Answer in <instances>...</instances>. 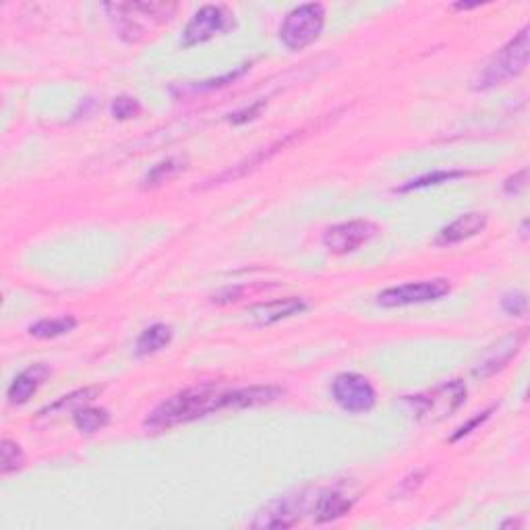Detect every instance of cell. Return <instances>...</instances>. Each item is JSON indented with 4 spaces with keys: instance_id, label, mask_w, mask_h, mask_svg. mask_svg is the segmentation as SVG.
Here are the masks:
<instances>
[{
    "instance_id": "1",
    "label": "cell",
    "mask_w": 530,
    "mask_h": 530,
    "mask_svg": "<svg viewBox=\"0 0 530 530\" xmlns=\"http://www.w3.org/2000/svg\"><path fill=\"white\" fill-rule=\"evenodd\" d=\"M228 411V390L216 384H201L176 392L147 414L144 429L147 433H164L176 427L193 423L212 412Z\"/></svg>"
},
{
    "instance_id": "2",
    "label": "cell",
    "mask_w": 530,
    "mask_h": 530,
    "mask_svg": "<svg viewBox=\"0 0 530 530\" xmlns=\"http://www.w3.org/2000/svg\"><path fill=\"white\" fill-rule=\"evenodd\" d=\"M104 11L112 19L119 36L137 44L174 17L176 4L170 3H108Z\"/></svg>"
},
{
    "instance_id": "3",
    "label": "cell",
    "mask_w": 530,
    "mask_h": 530,
    "mask_svg": "<svg viewBox=\"0 0 530 530\" xmlns=\"http://www.w3.org/2000/svg\"><path fill=\"white\" fill-rule=\"evenodd\" d=\"M528 25L516 33L512 40L501 46L491 58L482 65V69L473 77L471 87L474 92H489L495 87L508 84L509 79L518 77L526 69L530 57V38Z\"/></svg>"
},
{
    "instance_id": "4",
    "label": "cell",
    "mask_w": 530,
    "mask_h": 530,
    "mask_svg": "<svg viewBox=\"0 0 530 530\" xmlns=\"http://www.w3.org/2000/svg\"><path fill=\"white\" fill-rule=\"evenodd\" d=\"M404 402L411 406L419 423H441L466 402V384L460 379H452V382L441 384L429 392L406 396Z\"/></svg>"
},
{
    "instance_id": "5",
    "label": "cell",
    "mask_w": 530,
    "mask_h": 530,
    "mask_svg": "<svg viewBox=\"0 0 530 530\" xmlns=\"http://www.w3.org/2000/svg\"><path fill=\"white\" fill-rule=\"evenodd\" d=\"M325 27V6L319 3L298 4L292 9L280 25V42L290 52L305 50L315 44Z\"/></svg>"
},
{
    "instance_id": "6",
    "label": "cell",
    "mask_w": 530,
    "mask_h": 530,
    "mask_svg": "<svg viewBox=\"0 0 530 530\" xmlns=\"http://www.w3.org/2000/svg\"><path fill=\"white\" fill-rule=\"evenodd\" d=\"M452 292V282L447 278H431V280L406 282L400 287H390L377 295V305L384 309L411 307L446 298Z\"/></svg>"
},
{
    "instance_id": "7",
    "label": "cell",
    "mask_w": 530,
    "mask_h": 530,
    "mask_svg": "<svg viewBox=\"0 0 530 530\" xmlns=\"http://www.w3.org/2000/svg\"><path fill=\"white\" fill-rule=\"evenodd\" d=\"M331 400L349 414H365L373 411L377 392L361 373H340L330 385Z\"/></svg>"
},
{
    "instance_id": "8",
    "label": "cell",
    "mask_w": 530,
    "mask_h": 530,
    "mask_svg": "<svg viewBox=\"0 0 530 530\" xmlns=\"http://www.w3.org/2000/svg\"><path fill=\"white\" fill-rule=\"evenodd\" d=\"M234 27V15L222 4H206L191 17L182 30L181 46L182 49H193V46L206 44L216 36L230 31Z\"/></svg>"
},
{
    "instance_id": "9",
    "label": "cell",
    "mask_w": 530,
    "mask_h": 530,
    "mask_svg": "<svg viewBox=\"0 0 530 530\" xmlns=\"http://www.w3.org/2000/svg\"><path fill=\"white\" fill-rule=\"evenodd\" d=\"M309 508V489L298 493H288L265 504L255 518L249 522L251 528H292L303 520V512Z\"/></svg>"
},
{
    "instance_id": "10",
    "label": "cell",
    "mask_w": 530,
    "mask_h": 530,
    "mask_svg": "<svg viewBox=\"0 0 530 530\" xmlns=\"http://www.w3.org/2000/svg\"><path fill=\"white\" fill-rule=\"evenodd\" d=\"M379 234V226L371 220H349L325 228L322 236L323 247L331 255L355 253L365 244H369Z\"/></svg>"
},
{
    "instance_id": "11",
    "label": "cell",
    "mask_w": 530,
    "mask_h": 530,
    "mask_svg": "<svg viewBox=\"0 0 530 530\" xmlns=\"http://www.w3.org/2000/svg\"><path fill=\"white\" fill-rule=\"evenodd\" d=\"M311 127H303L298 128V131H292L288 135H284V137H280L278 141H274V144L265 146V147H260L257 152H253L251 155H247V158L236 162L234 166H230L224 170V172H220L217 176H214V179L208 181V185H203L201 189H208V187H216V185H224V182H234L239 179H244V176L253 172V170H257L260 166H263L265 162H269L274 155H278L280 152H284V149L290 147L292 144H296L298 139L305 137L307 135Z\"/></svg>"
},
{
    "instance_id": "12",
    "label": "cell",
    "mask_w": 530,
    "mask_h": 530,
    "mask_svg": "<svg viewBox=\"0 0 530 530\" xmlns=\"http://www.w3.org/2000/svg\"><path fill=\"white\" fill-rule=\"evenodd\" d=\"M526 338L528 330H518L508 334L506 338H501L499 342H495L491 349H487L485 355L479 358V363L473 367V377L487 379L493 377L495 373H499L501 369H506L509 361H512V358L522 350V346L526 344Z\"/></svg>"
},
{
    "instance_id": "13",
    "label": "cell",
    "mask_w": 530,
    "mask_h": 530,
    "mask_svg": "<svg viewBox=\"0 0 530 530\" xmlns=\"http://www.w3.org/2000/svg\"><path fill=\"white\" fill-rule=\"evenodd\" d=\"M309 309V303L301 296H287V298H274V301H265L251 307L249 315L257 325H274L284 319L296 317Z\"/></svg>"
},
{
    "instance_id": "14",
    "label": "cell",
    "mask_w": 530,
    "mask_h": 530,
    "mask_svg": "<svg viewBox=\"0 0 530 530\" xmlns=\"http://www.w3.org/2000/svg\"><path fill=\"white\" fill-rule=\"evenodd\" d=\"M487 222L489 217L482 212L462 214L456 220L447 224V226L441 228L433 243L437 244V247H452V244L464 243L468 239H473V236L481 234L482 230L487 228Z\"/></svg>"
},
{
    "instance_id": "15",
    "label": "cell",
    "mask_w": 530,
    "mask_h": 530,
    "mask_svg": "<svg viewBox=\"0 0 530 530\" xmlns=\"http://www.w3.org/2000/svg\"><path fill=\"white\" fill-rule=\"evenodd\" d=\"M50 377V367L44 363L30 365L23 369L19 375L13 379L9 390H6V400L11 406H23L30 402L40 387L46 384V379Z\"/></svg>"
},
{
    "instance_id": "16",
    "label": "cell",
    "mask_w": 530,
    "mask_h": 530,
    "mask_svg": "<svg viewBox=\"0 0 530 530\" xmlns=\"http://www.w3.org/2000/svg\"><path fill=\"white\" fill-rule=\"evenodd\" d=\"M352 501L349 495L336 489H328V491H317L314 498V506H311V514H314L315 525H325V522H334L342 518L352 509Z\"/></svg>"
},
{
    "instance_id": "17",
    "label": "cell",
    "mask_w": 530,
    "mask_h": 530,
    "mask_svg": "<svg viewBox=\"0 0 530 530\" xmlns=\"http://www.w3.org/2000/svg\"><path fill=\"white\" fill-rule=\"evenodd\" d=\"M174 331L168 323H154L141 331L137 342H135V355L137 357H152L155 352L164 350L172 342Z\"/></svg>"
},
{
    "instance_id": "18",
    "label": "cell",
    "mask_w": 530,
    "mask_h": 530,
    "mask_svg": "<svg viewBox=\"0 0 530 530\" xmlns=\"http://www.w3.org/2000/svg\"><path fill=\"white\" fill-rule=\"evenodd\" d=\"M75 328H77V319L71 315H65V317L40 319V322L31 323L30 328H27V334L38 340H54V338L71 334Z\"/></svg>"
},
{
    "instance_id": "19",
    "label": "cell",
    "mask_w": 530,
    "mask_h": 530,
    "mask_svg": "<svg viewBox=\"0 0 530 530\" xmlns=\"http://www.w3.org/2000/svg\"><path fill=\"white\" fill-rule=\"evenodd\" d=\"M100 387H84V390H77L69 393V396H63L58 398L57 402H52L46 406V409L40 411V417H50V414H57V412H75L79 409H84V406H87L90 402H93L100 396Z\"/></svg>"
},
{
    "instance_id": "20",
    "label": "cell",
    "mask_w": 530,
    "mask_h": 530,
    "mask_svg": "<svg viewBox=\"0 0 530 530\" xmlns=\"http://www.w3.org/2000/svg\"><path fill=\"white\" fill-rule=\"evenodd\" d=\"M468 174L471 172H466V170H433V172L420 174L417 176V179L404 182L402 187L396 189V193L420 191V189H427V187H437V185H444V182L466 179Z\"/></svg>"
},
{
    "instance_id": "21",
    "label": "cell",
    "mask_w": 530,
    "mask_h": 530,
    "mask_svg": "<svg viewBox=\"0 0 530 530\" xmlns=\"http://www.w3.org/2000/svg\"><path fill=\"white\" fill-rule=\"evenodd\" d=\"M182 170H185V162L176 160V158H168V160H162L158 164L152 166L147 170V174L141 179V189H158L162 185H166L172 179H176Z\"/></svg>"
},
{
    "instance_id": "22",
    "label": "cell",
    "mask_w": 530,
    "mask_h": 530,
    "mask_svg": "<svg viewBox=\"0 0 530 530\" xmlns=\"http://www.w3.org/2000/svg\"><path fill=\"white\" fill-rule=\"evenodd\" d=\"M276 284H234V287H226L220 288L212 295V303L217 305V307H228V305L241 303L243 298H247L251 295H257V292H263L268 288H274Z\"/></svg>"
},
{
    "instance_id": "23",
    "label": "cell",
    "mask_w": 530,
    "mask_h": 530,
    "mask_svg": "<svg viewBox=\"0 0 530 530\" xmlns=\"http://www.w3.org/2000/svg\"><path fill=\"white\" fill-rule=\"evenodd\" d=\"M73 423L81 433H98L110 423V412L106 409H92V406H84V409L73 412Z\"/></svg>"
},
{
    "instance_id": "24",
    "label": "cell",
    "mask_w": 530,
    "mask_h": 530,
    "mask_svg": "<svg viewBox=\"0 0 530 530\" xmlns=\"http://www.w3.org/2000/svg\"><path fill=\"white\" fill-rule=\"evenodd\" d=\"M25 464V456L22 446L11 439L0 441V474L9 477V474L22 471Z\"/></svg>"
},
{
    "instance_id": "25",
    "label": "cell",
    "mask_w": 530,
    "mask_h": 530,
    "mask_svg": "<svg viewBox=\"0 0 530 530\" xmlns=\"http://www.w3.org/2000/svg\"><path fill=\"white\" fill-rule=\"evenodd\" d=\"M110 112L117 120H131V119H137L141 114V104L137 102V98L119 96L112 100Z\"/></svg>"
},
{
    "instance_id": "26",
    "label": "cell",
    "mask_w": 530,
    "mask_h": 530,
    "mask_svg": "<svg viewBox=\"0 0 530 530\" xmlns=\"http://www.w3.org/2000/svg\"><path fill=\"white\" fill-rule=\"evenodd\" d=\"M249 66H251V65H241L236 71H230V73L222 75V77H217V79L199 81V84L193 85L191 90H193V92H214V90H220V87H226V85H230V84H234L236 79H241L243 75L249 71Z\"/></svg>"
},
{
    "instance_id": "27",
    "label": "cell",
    "mask_w": 530,
    "mask_h": 530,
    "mask_svg": "<svg viewBox=\"0 0 530 530\" xmlns=\"http://www.w3.org/2000/svg\"><path fill=\"white\" fill-rule=\"evenodd\" d=\"M501 309L506 311L508 315L512 317H522L526 315V309H528V298L525 292H508V295H504V298H501Z\"/></svg>"
},
{
    "instance_id": "28",
    "label": "cell",
    "mask_w": 530,
    "mask_h": 530,
    "mask_svg": "<svg viewBox=\"0 0 530 530\" xmlns=\"http://www.w3.org/2000/svg\"><path fill=\"white\" fill-rule=\"evenodd\" d=\"M265 106H268V100L265 98H260L257 102H253V104L243 108V110H236L233 114H228L226 120L233 122V125H247V122L255 120L257 117H261V112L265 110Z\"/></svg>"
},
{
    "instance_id": "29",
    "label": "cell",
    "mask_w": 530,
    "mask_h": 530,
    "mask_svg": "<svg viewBox=\"0 0 530 530\" xmlns=\"http://www.w3.org/2000/svg\"><path fill=\"white\" fill-rule=\"evenodd\" d=\"M495 411V406H491V409H487V411H482V412H479L477 417H473L471 420H468L466 425H462V427H458V431L452 435L450 437V444H456L458 439H462V437H466V435H471L474 429H477L479 425H482L485 423V420L491 417V412Z\"/></svg>"
},
{
    "instance_id": "30",
    "label": "cell",
    "mask_w": 530,
    "mask_h": 530,
    "mask_svg": "<svg viewBox=\"0 0 530 530\" xmlns=\"http://www.w3.org/2000/svg\"><path fill=\"white\" fill-rule=\"evenodd\" d=\"M526 182H528V168H522L504 181V193L520 195L526 189Z\"/></svg>"
},
{
    "instance_id": "31",
    "label": "cell",
    "mask_w": 530,
    "mask_h": 530,
    "mask_svg": "<svg viewBox=\"0 0 530 530\" xmlns=\"http://www.w3.org/2000/svg\"><path fill=\"white\" fill-rule=\"evenodd\" d=\"M474 6H481V3H473V4H466V3H458V4H454V9L466 11V9H474Z\"/></svg>"
},
{
    "instance_id": "32",
    "label": "cell",
    "mask_w": 530,
    "mask_h": 530,
    "mask_svg": "<svg viewBox=\"0 0 530 530\" xmlns=\"http://www.w3.org/2000/svg\"><path fill=\"white\" fill-rule=\"evenodd\" d=\"M501 526H504V528H508V526H522V522H520V520H514V518H512V520H506L504 525H501Z\"/></svg>"
}]
</instances>
